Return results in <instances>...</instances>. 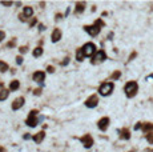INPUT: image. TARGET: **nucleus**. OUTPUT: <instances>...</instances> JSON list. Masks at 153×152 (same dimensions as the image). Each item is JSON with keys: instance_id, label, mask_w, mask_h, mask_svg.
I'll use <instances>...</instances> for the list:
<instances>
[{"instance_id": "f257e3e1", "label": "nucleus", "mask_w": 153, "mask_h": 152, "mask_svg": "<svg viewBox=\"0 0 153 152\" xmlns=\"http://www.w3.org/2000/svg\"><path fill=\"white\" fill-rule=\"evenodd\" d=\"M105 24H104V21L101 19H97L95 21V24H92V25H84V31L88 32L91 36H97L100 33V29H101V27H104Z\"/></svg>"}, {"instance_id": "f03ea898", "label": "nucleus", "mask_w": 153, "mask_h": 152, "mask_svg": "<svg viewBox=\"0 0 153 152\" xmlns=\"http://www.w3.org/2000/svg\"><path fill=\"white\" fill-rule=\"evenodd\" d=\"M124 91H125V95L128 96V98H133L138 91L137 83L133 82V80H132V82H128L125 84V87H124Z\"/></svg>"}, {"instance_id": "7ed1b4c3", "label": "nucleus", "mask_w": 153, "mask_h": 152, "mask_svg": "<svg viewBox=\"0 0 153 152\" xmlns=\"http://www.w3.org/2000/svg\"><path fill=\"white\" fill-rule=\"evenodd\" d=\"M37 111L36 109H32L29 112V115H28L27 117V121H25V124L28 125V127H36V125L39 124V117H37Z\"/></svg>"}, {"instance_id": "20e7f679", "label": "nucleus", "mask_w": 153, "mask_h": 152, "mask_svg": "<svg viewBox=\"0 0 153 152\" xmlns=\"http://www.w3.org/2000/svg\"><path fill=\"white\" fill-rule=\"evenodd\" d=\"M113 91V83L111 82H107V83H103L99 88V92L100 95H103V96H108V95H111V92Z\"/></svg>"}, {"instance_id": "39448f33", "label": "nucleus", "mask_w": 153, "mask_h": 152, "mask_svg": "<svg viewBox=\"0 0 153 152\" xmlns=\"http://www.w3.org/2000/svg\"><path fill=\"white\" fill-rule=\"evenodd\" d=\"M105 59H107V54H105L104 51H97V52L92 56L91 63H92V64H99V63L104 62Z\"/></svg>"}, {"instance_id": "423d86ee", "label": "nucleus", "mask_w": 153, "mask_h": 152, "mask_svg": "<svg viewBox=\"0 0 153 152\" xmlns=\"http://www.w3.org/2000/svg\"><path fill=\"white\" fill-rule=\"evenodd\" d=\"M83 52H84L85 56H93V55L97 52V51H96V46L93 43L84 44V47H83Z\"/></svg>"}, {"instance_id": "0eeeda50", "label": "nucleus", "mask_w": 153, "mask_h": 152, "mask_svg": "<svg viewBox=\"0 0 153 152\" xmlns=\"http://www.w3.org/2000/svg\"><path fill=\"white\" fill-rule=\"evenodd\" d=\"M99 103V98H97V95H91L87 100H85V107H88V108H95L96 105Z\"/></svg>"}, {"instance_id": "6e6552de", "label": "nucleus", "mask_w": 153, "mask_h": 152, "mask_svg": "<svg viewBox=\"0 0 153 152\" xmlns=\"http://www.w3.org/2000/svg\"><path fill=\"white\" fill-rule=\"evenodd\" d=\"M81 143H83V145H84L85 148H91L92 145H93V137L89 135V133H87V135H84V136L80 139Z\"/></svg>"}, {"instance_id": "1a4fd4ad", "label": "nucleus", "mask_w": 153, "mask_h": 152, "mask_svg": "<svg viewBox=\"0 0 153 152\" xmlns=\"http://www.w3.org/2000/svg\"><path fill=\"white\" fill-rule=\"evenodd\" d=\"M24 101H25V100H24L23 96H20V98L15 99V100H13V103H12V109H13V111H17L19 108H21V107L24 105Z\"/></svg>"}, {"instance_id": "9d476101", "label": "nucleus", "mask_w": 153, "mask_h": 152, "mask_svg": "<svg viewBox=\"0 0 153 152\" xmlns=\"http://www.w3.org/2000/svg\"><path fill=\"white\" fill-rule=\"evenodd\" d=\"M32 79H33V82H36V83H43L44 79H45V74H44L43 71H36L33 74V76H32Z\"/></svg>"}, {"instance_id": "9b49d317", "label": "nucleus", "mask_w": 153, "mask_h": 152, "mask_svg": "<svg viewBox=\"0 0 153 152\" xmlns=\"http://www.w3.org/2000/svg\"><path fill=\"white\" fill-rule=\"evenodd\" d=\"M108 125H109V117H103L97 123V127H99L100 131H105L108 128Z\"/></svg>"}, {"instance_id": "f8f14e48", "label": "nucleus", "mask_w": 153, "mask_h": 152, "mask_svg": "<svg viewBox=\"0 0 153 152\" xmlns=\"http://www.w3.org/2000/svg\"><path fill=\"white\" fill-rule=\"evenodd\" d=\"M51 39H52L53 43H57L59 40L61 39V31L59 29V28H55L53 29V32H52V37H51Z\"/></svg>"}, {"instance_id": "ddd939ff", "label": "nucleus", "mask_w": 153, "mask_h": 152, "mask_svg": "<svg viewBox=\"0 0 153 152\" xmlns=\"http://www.w3.org/2000/svg\"><path fill=\"white\" fill-rule=\"evenodd\" d=\"M44 137H45V132H44V131H40V132L36 133V135L33 136V140H35L36 144H40V143L44 140Z\"/></svg>"}, {"instance_id": "4468645a", "label": "nucleus", "mask_w": 153, "mask_h": 152, "mask_svg": "<svg viewBox=\"0 0 153 152\" xmlns=\"http://www.w3.org/2000/svg\"><path fill=\"white\" fill-rule=\"evenodd\" d=\"M85 9V3L84 1H77L76 3V8H75V13H83Z\"/></svg>"}, {"instance_id": "2eb2a0df", "label": "nucleus", "mask_w": 153, "mask_h": 152, "mask_svg": "<svg viewBox=\"0 0 153 152\" xmlns=\"http://www.w3.org/2000/svg\"><path fill=\"white\" fill-rule=\"evenodd\" d=\"M119 133H120V137H121L122 140H129L130 132H129V129L128 128H122L121 131H119Z\"/></svg>"}, {"instance_id": "dca6fc26", "label": "nucleus", "mask_w": 153, "mask_h": 152, "mask_svg": "<svg viewBox=\"0 0 153 152\" xmlns=\"http://www.w3.org/2000/svg\"><path fill=\"white\" fill-rule=\"evenodd\" d=\"M19 87H20L19 80H12L11 84H9V91H16V90H19Z\"/></svg>"}, {"instance_id": "f3484780", "label": "nucleus", "mask_w": 153, "mask_h": 152, "mask_svg": "<svg viewBox=\"0 0 153 152\" xmlns=\"http://www.w3.org/2000/svg\"><path fill=\"white\" fill-rule=\"evenodd\" d=\"M24 16L25 17H31V16L33 15V8L32 7H24Z\"/></svg>"}, {"instance_id": "a211bd4d", "label": "nucleus", "mask_w": 153, "mask_h": 152, "mask_svg": "<svg viewBox=\"0 0 153 152\" xmlns=\"http://www.w3.org/2000/svg\"><path fill=\"white\" fill-rule=\"evenodd\" d=\"M84 52H83V48H79L76 52V59H77V62H83V59H84Z\"/></svg>"}, {"instance_id": "6ab92c4d", "label": "nucleus", "mask_w": 153, "mask_h": 152, "mask_svg": "<svg viewBox=\"0 0 153 152\" xmlns=\"http://www.w3.org/2000/svg\"><path fill=\"white\" fill-rule=\"evenodd\" d=\"M153 129V124L152 123H146V124H142V131H144V132H150V131H152Z\"/></svg>"}, {"instance_id": "aec40b11", "label": "nucleus", "mask_w": 153, "mask_h": 152, "mask_svg": "<svg viewBox=\"0 0 153 152\" xmlns=\"http://www.w3.org/2000/svg\"><path fill=\"white\" fill-rule=\"evenodd\" d=\"M8 96H9V92H8L7 90H1V91H0V101L5 100Z\"/></svg>"}, {"instance_id": "412c9836", "label": "nucleus", "mask_w": 153, "mask_h": 152, "mask_svg": "<svg viewBox=\"0 0 153 152\" xmlns=\"http://www.w3.org/2000/svg\"><path fill=\"white\" fill-rule=\"evenodd\" d=\"M43 55V48L41 47H36L33 50V56L35 58H39V56H41Z\"/></svg>"}, {"instance_id": "4be33fe9", "label": "nucleus", "mask_w": 153, "mask_h": 152, "mask_svg": "<svg viewBox=\"0 0 153 152\" xmlns=\"http://www.w3.org/2000/svg\"><path fill=\"white\" fill-rule=\"evenodd\" d=\"M8 71V64L4 62H0V72H7Z\"/></svg>"}, {"instance_id": "5701e85b", "label": "nucleus", "mask_w": 153, "mask_h": 152, "mask_svg": "<svg viewBox=\"0 0 153 152\" xmlns=\"http://www.w3.org/2000/svg\"><path fill=\"white\" fill-rule=\"evenodd\" d=\"M120 76H121V72H120V71H115V72L111 75V79L112 80H117V79H120Z\"/></svg>"}, {"instance_id": "b1692460", "label": "nucleus", "mask_w": 153, "mask_h": 152, "mask_svg": "<svg viewBox=\"0 0 153 152\" xmlns=\"http://www.w3.org/2000/svg\"><path fill=\"white\" fill-rule=\"evenodd\" d=\"M146 140L149 144H153V132H148L146 133Z\"/></svg>"}, {"instance_id": "393cba45", "label": "nucleus", "mask_w": 153, "mask_h": 152, "mask_svg": "<svg viewBox=\"0 0 153 152\" xmlns=\"http://www.w3.org/2000/svg\"><path fill=\"white\" fill-rule=\"evenodd\" d=\"M15 44H16V39L13 37V39H12L11 42L7 44V48H13V47H15Z\"/></svg>"}, {"instance_id": "a878e982", "label": "nucleus", "mask_w": 153, "mask_h": 152, "mask_svg": "<svg viewBox=\"0 0 153 152\" xmlns=\"http://www.w3.org/2000/svg\"><path fill=\"white\" fill-rule=\"evenodd\" d=\"M23 60L24 59L21 58V56H16V64H19V66L20 64H23Z\"/></svg>"}, {"instance_id": "bb28decb", "label": "nucleus", "mask_w": 153, "mask_h": 152, "mask_svg": "<svg viewBox=\"0 0 153 152\" xmlns=\"http://www.w3.org/2000/svg\"><path fill=\"white\" fill-rule=\"evenodd\" d=\"M19 51H20V54H25L28 51V47H25V46H23V47H19Z\"/></svg>"}, {"instance_id": "cd10ccee", "label": "nucleus", "mask_w": 153, "mask_h": 152, "mask_svg": "<svg viewBox=\"0 0 153 152\" xmlns=\"http://www.w3.org/2000/svg\"><path fill=\"white\" fill-rule=\"evenodd\" d=\"M47 71H48L49 74H53V72H55V67L53 66H48V67H47Z\"/></svg>"}, {"instance_id": "c85d7f7f", "label": "nucleus", "mask_w": 153, "mask_h": 152, "mask_svg": "<svg viewBox=\"0 0 153 152\" xmlns=\"http://www.w3.org/2000/svg\"><path fill=\"white\" fill-rule=\"evenodd\" d=\"M69 60H71V59H69V58H65L64 60H63V62H61V66H68Z\"/></svg>"}, {"instance_id": "c756f323", "label": "nucleus", "mask_w": 153, "mask_h": 152, "mask_svg": "<svg viewBox=\"0 0 153 152\" xmlns=\"http://www.w3.org/2000/svg\"><path fill=\"white\" fill-rule=\"evenodd\" d=\"M33 94L36 95V96H40V95H41V88H36V90L33 91Z\"/></svg>"}, {"instance_id": "7c9ffc66", "label": "nucleus", "mask_w": 153, "mask_h": 152, "mask_svg": "<svg viewBox=\"0 0 153 152\" xmlns=\"http://www.w3.org/2000/svg\"><path fill=\"white\" fill-rule=\"evenodd\" d=\"M36 21H37V20H36V17H32V19H31V21H29V27H33L35 24H36Z\"/></svg>"}, {"instance_id": "2f4dec72", "label": "nucleus", "mask_w": 153, "mask_h": 152, "mask_svg": "<svg viewBox=\"0 0 153 152\" xmlns=\"http://www.w3.org/2000/svg\"><path fill=\"white\" fill-rule=\"evenodd\" d=\"M1 4H3V5L9 7V5H12V1H9V0H8V1H5V0H3V1H1Z\"/></svg>"}, {"instance_id": "473e14b6", "label": "nucleus", "mask_w": 153, "mask_h": 152, "mask_svg": "<svg viewBox=\"0 0 153 152\" xmlns=\"http://www.w3.org/2000/svg\"><path fill=\"white\" fill-rule=\"evenodd\" d=\"M19 19L21 20V21H27V17L24 16V13H20V15H19Z\"/></svg>"}, {"instance_id": "72a5a7b5", "label": "nucleus", "mask_w": 153, "mask_h": 152, "mask_svg": "<svg viewBox=\"0 0 153 152\" xmlns=\"http://www.w3.org/2000/svg\"><path fill=\"white\" fill-rule=\"evenodd\" d=\"M140 128H142V124L141 123H136V124H134V129L137 131V129H140Z\"/></svg>"}, {"instance_id": "f704fd0d", "label": "nucleus", "mask_w": 153, "mask_h": 152, "mask_svg": "<svg viewBox=\"0 0 153 152\" xmlns=\"http://www.w3.org/2000/svg\"><path fill=\"white\" fill-rule=\"evenodd\" d=\"M136 56H137V54H136V52H133V54H132V55L129 56V59H128V62H130V60H133V59L136 58Z\"/></svg>"}, {"instance_id": "c9c22d12", "label": "nucleus", "mask_w": 153, "mask_h": 152, "mask_svg": "<svg viewBox=\"0 0 153 152\" xmlns=\"http://www.w3.org/2000/svg\"><path fill=\"white\" fill-rule=\"evenodd\" d=\"M5 37V33L3 31H0V42H3V39Z\"/></svg>"}, {"instance_id": "e433bc0d", "label": "nucleus", "mask_w": 153, "mask_h": 152, "mask_svg": "<svg viewBox=\"0 0 153 152\" xmlns=\"http://www.w3.org/2000/svg\"><path fill=\"white\" fill-rule=\"evenodd\" d=\"M23 139H24V140H28V139H31V135H29V133H24Z\"/></svg>"}, {"instance_id": "4c0bfd02", "label": "nucleus", "mask_w": 153, "mask_h": 152, "mask_svg": "<svg viewBox=\"0 0 153 152\" xmlns=\"http://www.w3.org/2000/svg\"><path fill=\"white\" fill-rule=\"evenodd\" d=\"M39 29H40V31H44V29H45V25H44V24H39Z\"/></svg>"}, {"instance_id": "58836bf2", "label": "nucleus", "mask_w": 153, "mask_h": 152, "mask_svg": "<svg viewBox=\"0 0 153 152\" xmlns=\"http://www.w3.org/2000/svg\"><path fill=\"white\" fill-rule=\"evenodd\" d=\"M61 17H63V15H61V13H56V16H55V19H56V20H60Z\"/></svg>"}, {"instance_id": "ea45409f", "label": "nucleus", "mask_w": 153, "mask_h": 152, "mask_svg": "<svg viewBox=\"0 0 153 152\" xmlns=\"http://www.w3.org/2000/svg\"><path fill=\"white\" fill-rule=\"evenodd\" d=\"M69 12H71V9H69V8H67V11H65V16L69 15Z\"/></svg>"}, {"instance_id": "a19ab883", "label": "nucleus", "mask_w": 153, "mask_h": 152, "mask_svg": "<svg viewBox=\"0 0 153 152\" xmlns=\"http://www.w3.org/2000/svg\"><path fill=\"white\" fill-rule=\"evenodd\" d=\"M0 152H5V149H4L3 147H0Z\"/></svg>"}, {"instance_id": "79ce46f5", "label": "nucleus", "mask_w": 153, "mask_h": 152, "mask_svg": "<svg viewBox=\"0 0 153 152\" xmlns=\"http://www.w3.org/2000/svg\"><path fill=\"white\" fill-rule=\"evenodd\" d=\"M146 152H152V151H146Z\"/></svg>"}, {"instance_id": "37998d69", "label": "nucleus", "mask_w": 153, "mask_h": 152, "mask_svg": "<svg viewBox=\"0 0 153 152\" xmlns=\"http://www.w3.org/2000/svg\"><path fill=\"white\" fill-rule=\"evenodd\" d=\"M130 152H134V151H130Z\"/></svg>"}]
</instances>
